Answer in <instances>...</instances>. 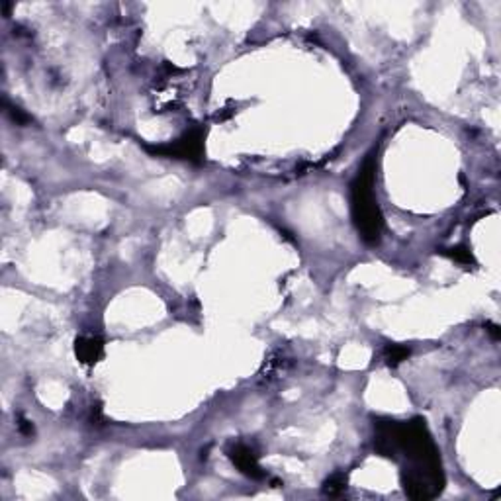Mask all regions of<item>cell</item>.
<instances>
[{"mask_svg": "<svg viewBox=\"0 0 501 501\" xmlns=\"http://www.w3.org/2000/svg\"><path fill=\"white\" fill-rule=\"evenodd\" d=\"M374 447L382 456L396 458L399 452L405 456L408 464L401 470V484L408 496L413 500L435 498L445 486V474L441 468L438 450L431 441L425 421H378L374 423Z\"/></svg>", "mask_w": 501, "mask_h": 501, "instance_id": "obj_1", "label": "cell"}, {"mask_svg": "<svg viewBox=\"0 0 501 501\" xmlns=\"http://www.w3.org/2000/svg\"><path fill=\"white\" fill-rule=\"evenodd\" d=\"M374 179H376V155L370 153L364 159L357 179L350 184L353 219L360 237L368 245H376L380 241L382 227H384V218L374 196Z\"/></svg>", "mask_w": 501, "mask_h": 501, "instance_id": "obj_2", "label": "cell"}, {"mask_svg": "<svg viewBox=\"0 0 501 501\" xmlns=\"http://www.w3.org/2000/svg\"><path fill=\"white\" fill-rule=\"evenodd\" d=\"M204 137L206 131L202 128L190 129L184 133L180 140L167 145H143L149 153L159 155V157H168V159H186L192 163H200L204 157Z\"/></svg>", "mask_w": 501, "mask_h": 501, "instance_id": "obj_3", "label": "cell"}, {"mask_svg": "<svg viewBox=\"0 0 501 501\" xmlns=\"http://www.w3.org/2000/svg\"><path fill=\"white\" fill-rule=\"evenodd\" d=\"M227 456L232 458V463L239 468V472L245 474L251 480H263L265 478V470L258 464V456L255 450L251 449L245 443H235L227 450Z\"/></svg>", "mask_w": 501, "mask_h": 501, "instance_id": "obj_4", "label": "cell"}, {"mask_svg": "<svg viewBox=\"0 0 501 501\" xmlns=\"http://www.w3.org/2000/svg\"><path fill=\"white\" fill-rule=\"evenodd\" d=\"M75 355L80 364L94 366L104 357V341L100 337H78L75 341Z\"/></svg>", "mask_w": 501, "mask_h": 501, "instance_id": "obj_5", "label": "cell"}, {"mask_svg": "<svg viewBox=\"0 0 501 501\" xmlns=\"http://www.w3.org/2000/svg\"><path fill=\"white\" fill-rule=\"evenodd\" d=\"M412 355V350L403 345H388L384 348V360L388 366L396 368L398 364H401L403 360H408V357Z\"/></svg>", "mask_w": 501, "mask_h": 501, "instance_id": "obj_6", "label": "cell"}, {"mask_svg": "<svg viewBox=\"0 0 501 501\" xmlns=\"http://www.w3.org/2000/svg\"><path fill=\"white\" fill-rule=\"evenodd\" d=\"M441 255L452 258V260H456V263H460V265H474V255H472V251H470L468 247H463V245H458V247H450V249H441Z\"/></svg>", "mask_w": 501, "mask_h": 501, "instance_id": "obj_7", "label": "cell"}, {"mask_svg": "<svg viewBox=\"0 0 501 501\" xmlns=\"http://www.w3.org/2000/svg\"><path fill=\"white\" fill-rule=\"evenodd\" d=\"M345 489H347V476L345 474H333L323 484V491L327 496H341Z\"/></svg>", "mask_w": 501, "mask_h": 501, "instance_id": "obj_8", "label": "cell"}, {"mask_svg": "<svg viewBox=\"0 0 501 501\" xmlns=\"http://www.w3.org/2000/svg\"><path fill=\"white\" fill-rule=\"evenodd\" d=\"M8 112L12 114L14 122H18V124H27V122H30V116H26L20 108H10Z\"/></svg>", "mask_w": 501, "mask_h": 501, "instance_id": "obj_9", "label": "cell"}, {"mask_svg": "<svg viewBox=\"0 0 501 501\" xmlns=\"http://www.w3.org/2000/svg\"><path fill=\"white\" fill-rule=\"evenodd\" d=\"M18 429H20V433H24L27 437H32L34 435V425L30 423V421H22V423L18 425Z\"/></svg>", "mask_w": 501, "mask_h": 501, "instance_id": "obj_10", "label": "cell"}]
</instances>
